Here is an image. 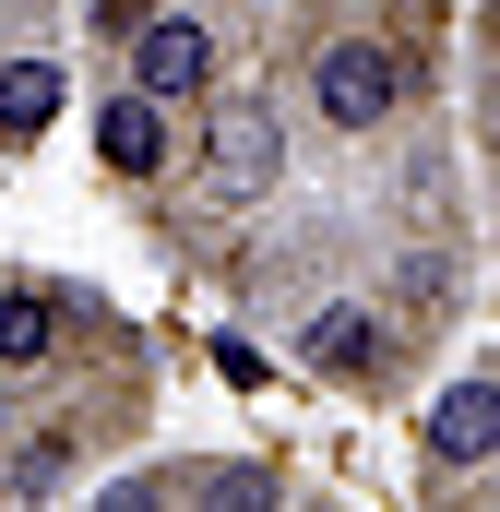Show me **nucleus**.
Here are the masks:
<instances>
[{
    "label": "nucleus",
    "mask_w": 500,
    "mask_h": 512,
    "mask_svg": "<svg viewBox=\"0 0 500 512\" xmlns=\"http://www.w3.org/2000/svg\"><path fill=\"white\" fill-rule=\"evenodd\" d=\"M298 358H310L322 382H370V370H393V322H381L370 298H334V310H310Z\"/></svg>",
    "instance_id": "6"
},
{
    "label": "nucleus",
    "mask_w": 500,
    "mask_h": 512,
    "mask_svg": "<svg viewBox=\"0 0 500 512\" xmlns=\"http://www.w3.org/2000/svg\"><path fill=\"white\" fill-rule=\"evenodd\" d=\"M417 441H429V465H441V477L489 465V453H500V370H465V382H441V393H429V429H417Z\"/></svg>",
    "instance_id": "5"
},
{
    "label": "nucleus",
    "mask_w": 500,
    "mask_h": 512,
    "mask_svg": "<svg viewBox=\"0 0 500 512\" xmlns=\"http://www.w3.org/2000/svg\"><path fill=\"white\" fill-rule=\"evenodd\" d=\"M489 155H500V108H489Z\"/></svg>",
    "instance_id": "13"
},
{
    "label": "nucleus",
    "mask_w": 500,
    "mask_h": 512,
    "mask_svg": "<svg viewBox=\"0 0 500 512\" xmlns=\"http://www.w3.org/2000/svg\"><path fill=\"white\" fill-rule=\"evenodd\" d=\"M203 501H227V512H250V501H274V477H262V465H215V477H203Z\"/></svg>",
    "instance_id": "11"
},
{
    "label": "nucleus",
    "mask_w": 500,
    "mask_h": 512,
    "mask_svg": "<svg viewBox=\"0 0 500 512\" xmlns=\"http://www.w3.org/2000/svg\"><path fill=\"white\" fill-rule=\"evenodd\" d=\"M96 167H108V179H131V191H143V179H167V167H179V108H167V96H143V84H96Z\"/></svg>",
    "instance_id": "3"
},
{
    "label": "nucleus",
    "mask_w": 500,
    "mask_h": 512,
    "mask_svg": "<svg viewBox=\"0 0 500 512\" xmlns=\"http://www.w3.org/2000/svg\"><path fill=\"white\" fill-rule=\"evenodd\" d=\"M155 12H167V0H84V36H96V48H131Z\"/></svg>",
    "instance_id": "10"
},
{
    "label": "nucleus",
    "mask_w": 500,
    "mask_h": 512,
    "mask_svg": "<svg viewBox=\"0 0 500 512\" xmlns=\"http://www.w3.org/2000/svg\"><path fill=\"white\" fill-rule=\"evenodd\" d=\"M405 84H417V72H405L393 36H322V60H310V108L334 131H381L405 108Z\"/></svg>",
    "instance_id": "1"
},
{
    "label": "nucleus",
    "mask_w": 500,
    "mask_h": 512,
    "mask_svg": "<svg viewBox=\"0 0 500 512\" xmlns=\"http://www.w3.org/2000/svg\"><path fill=\"white\" fill-rule=\"evenodd\" d=\"M0 453H12V370H0Z\"/></svg>",
    "instance_id": "12"
},
{
    "label": "nucleus",
    "mask_w": 500,
    "mask_h": 512,
    "mask_svg": "<svg viewBox=\"0 0 500 512\" xmlns=\"http://www.w3.org/2000/svg\"><path fill=\"white\" fill-rule=\"evenodd\" d=\"M286 179V120L262 96H203V191L215 203H262Z\"/></svg>",
    "instance_id": "2"
},
{
    "label": "nucleus",
    "mask_w": 500,
    "mask_h": 512,
    "mask_svg": "<svg viewBox=\"0 0 500 512\" xmlns=\"http://www.w3.org/2000/svg\"><path fill=\"white\" fill-rule=\"evenodd\" d=\"M24 465H12V501H48L60 477H72V429H36V441H12Z\"/></svg>",
    "instance_id": "9"
},
{
    "label": "nucleus",
    "mask_w": 500,
    "mask_h": 512,
    "mask_svg": "<svg viewBox=\"0 0 500 512\" xmlns=\"http://www.w3.org/2000/svg\"><path fill=\"white\" fill-rule=\"evenodd\" d=\"M60 334H72V298L60 286H0V370H60Z\"/></svg>",
    "instance_id": "7"
},
{
    "label": "nucleus",
    "mask_w": 500,
    "mask_h": 512,
    "mask_svg": "<svg viewBox=\"0 0 500 512\" xmlns=\"http://www.w3.org/2000/svg\"><path fill=\"white\" fill-rule=\"evenodd\" d=\"M60 108H72V72L60 60H0V143H36Z\"/></svg>",
    "instance_id": "8"
},
{
    "label": "nucleus",
    "mask_w": 500,
    "mask_h": 512,
    "mask_svg": "<svg viewBox=\"0 0 500 512\" xmlns=\"http://www.w3.org/2000/svg\"><path fill=\"white\" fill-rule=\"evenodd\" d=\"M215 60H227V48H215V24H203V12H155V24L120 48V72L143 84V96H167V108L215 96Z\"/></svg>",
    "instance_id": "4"
}]
</instances>
